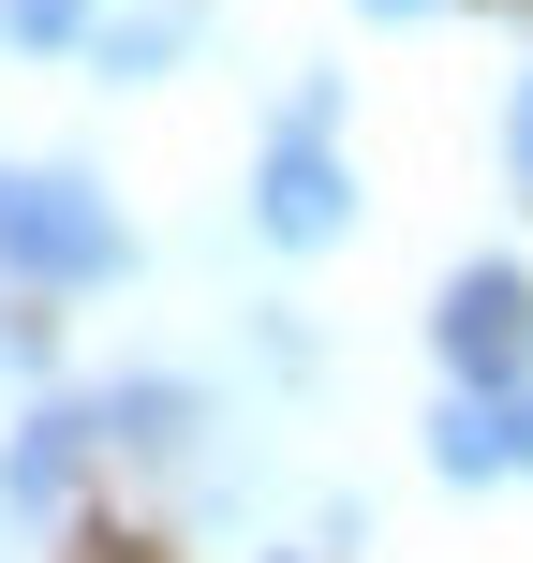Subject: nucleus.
I'll use <instances>...</instances> for the list:
<instances>
[{
    "mask_svg": "<svg viewBox=\"0 0 533 563\" xmlns=\"http://www.w3.org/2000/svg\"><path fill=\"white\" fill-rule=\"evenodd\" d=\"M134 267V238H119V208L89 194L75 164H0V282H30V297H89V282Z\"/></svg>",
    "mask_w": 533,
    "mask_h": 563,
    "instance_id": "f257e3e1",
    "label": "nucleus"
},
{
    "mask_svg": "<svg viewBox=\"0 0 533 563\" xmlns=\"http://www.w3.org/2000/svg\"><path fill=\"white\" fill-rule=\"evenodd\" d=\"M326 119H341L326 75H297V104L267 119V164H253V223H267V253H326V238L356 223V178H341Z\"/></svg>",
    "mask_w": 533,
    "mask_h": 563,
    "instance_id": "f03ea898",
    "label": "nucleus"
},
{
    "mask_svg": "<svg viewBox=\"0 0 533 563\" xmlns=\"http://www.w3.org/2000/svg\"><path fill=\"white\" fill-rule=\"evenodd\" d=\"M430 341H445L459 386H519V371H533V282L519 267H459L445 311H430Z\"/></svg>",
    "mask_w": 533,
    "mask_h": 563,
    "instance_id": "7ed1b4c3",
    "label": "nucleus"
},
{
    "mask_svg": "<svg viewBox=\"0 0 533 563\" xmlns=\"http://www.w3.org/2000/svg\"><path fill=\"white\" fill-rule=\"evenodd\" d=\"M89 445H104V416H75V400H30V416H15V445H0V505H30V519H45L59 489H75V460H89Z\"/></svg>",
    "mask_w": 533,
    "mask_h": 563,
    "instance_id": "20e7f679",
    "label": "nucleus"
},
{
    "mask_svg": "<svg viewBox=\"0 0 533 563\" xmlns=\"http://www.w3.org/2000/svg\"><path fill=\"white\" fill-rule=\"evenodd\" d=\"M193 430H208V400L178 386V371H134V386H104V445H119V460H178Z\"/></svg>",
    "mask_w": 533,
    "mask_h": 563,
    "instance_id": "39448f33",
    "label": "nucleus"
},
{
    "mask_svg": "<svg viewBox=\"0 0 533 563\" xmlns=\"http://www.w3.org/2000/svg\"><path fill=\"white\" fill-rule=\"evenodd\" d=\"M430 475H459V489H489V475H504V430H489V386H459L445 416H430Z\"/></svg>",
    "mask_w": 533,
    "mask_h": 563,
    "instance_id": "423d86ee",
    "label": "nucleus"
},
{
    "mask_svg": "<svg viewBox=\"0 0 533 563\" xmlns=\"http://www.w3.org/2000/svg\"><path fill=\"white\" fill-rule=\"evenodd\" d=\"M178 45H193V0H148V15H119V30H104V75H119V89H148Z\"/></svg>",
    "mask_w": 533,
    "mask_h": 563,
    "instance_id": "0eeeda50",
    "label": "nucleus"
},
{
    "mask_svg": "<svg viewBox=\"0 0 533 563\" xmlns=\"http://www.w3.org/2000/svg\"><path fill=\"white\" fill-rule=\"evenodd\" d=\"M89 0H0V45H75Z\"/></svg>",
    "mask_w": 533,
    "mask_h": 563,
    "instance_id": "6e6552de",
    "label": "nucleus"
},
{
    "mask_svg": "<svg viewBox=\"0 0 533 563\" xmlns=\"http://www.w3.org/2000/svg\"><path fill=\"white\" fill-rule=\"evenodd\" d=\"M489 430H504V475H533V371H519V386H489Z\"/></svg>",
    "mask_w": 533,
    "mask_h": 563,
    "instance_id": "1a4fd4ad",
    "label": "nucleus"
},
{
    "mask_svg": "<svg viewBox=\"0 0 533 563\" xmlns=\"http://www.w3.org/2000/svg\"><path fill=\"white\" fill-rule=\"evenodd\" d=\"M504 164H519V194H533V75L504 89Z\"/></svg>",
    "mask_w": 533,
    "mask_h": 563,
    "instance_id": "9d476101",
    "label": "nucleus"
},
{
    "mask_svg": "<svg viewBox=\"0 0 533 563\" xmlns=\"http://www.w3.org/2000/svg\"><path fill=\"white\" fill-rule=\"evenodd\" d=\"M370 15H430V0H370Z\"/></svg>",
    "mask_w": 533,
    "mask_h": 563,
    "instance_id": "9b49d317",
    "label": "nucleus"
}]
</instances>
